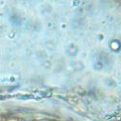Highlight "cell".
<instances>
[{"label":"cell","instance_id":"6da1fadb","mask_svg":"<svg viewBox=\"0 0 121 121\" xmlns=\"http://www.w3.org/2000/svg\"><path fill=\"white\" fill-rule=\"evenodd\" d=\"M9 121H16V120H9Z\"/></svg>","mask_w":121,"mask_h":121}]
</instances>
